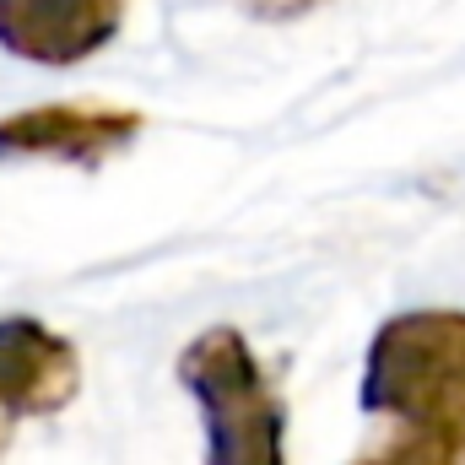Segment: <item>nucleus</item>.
Listing matches in <instances>:
<instances>
[{"mask_svg":"<svg viewBox=\"0 0 465 465\" xmlns=\"http://www.w3.org/2000/svg\"><path fill=\"white\" fill-rule=\"evenodd\" d=\"M357 401L390 433L351 465H465V314L406 309L362 357Z\"/></svg>","mask_w":465,"mask_h":465,"instance_id":"nucleus-1","label":"nucleus"},{"mask_svg":"<svg viewBox=\"0 0 465 465\" xmlns=\"http://www.w3.org/2000/svg\"><path fill=\"white\" fill-rule=\"evenodd\" d=\"M179 384L201 411L206 465H287V406L243 331H201L179 351Z\"/></svg>","mask_w":465,"mask_h":465,"instance_id":"nucleus-2","label":"nucleus"},{"mask_svg":"<svg viewBox=\"0 0 465 465\" xmlns=\"http://www.w3.org/2000/svg\"><path fill=\"white\" fill-rule=\"evenodd\" d=\"M82 390V357L76 347L49 331L33 314L0 320V450L11 444L16 422L54 417Z\"/></svg>","mask_w":465,"mask_h":465,"instance_id":"nucleus-3","label":"nucleus"},{"mask_svg":"<svg viewBox=\"0 0 465 465\" xmlns=\"http://www.w3.org/2000/svg\"><path fill=\"white\" fill-rule=\"evenodd\" d=\"M124 0H0V49L33 65H82L109 49Z\"/></svg>","mask_w":465,"mask_h":465,"instance_id":"nucleus-4","label":"nucleus"},{"mask_svg":"<svg viewBox=\"0 0 465 465\" xmlns=\"http://www.w3.org/2000/svg\"><path fill=\"white\" fill-rule=\"evenodd\" d=\"M141 130V114L124 109H93V104H44L27 114L0 119V163H76L98 168L119 146H130Z\"/></svg>","mask_w":465,"mask_h":465,"instance_id":"nucleus-5","label":"nucleus"},{"mask_svg":"<svg viewBox=\"0 0 465 465\" xmlns=\"http://www.w3.org/2000/svg\"><path fill=\"white\" fill-rule=\"evenodd\" d=\"M254 16H271V22H287V16H303V11H314V5H325V0H243Z\"/></svg>","mask_w":465,"mask_h":465,"instance_id":"nucleus-6","label":"nucleus"}]
</instances>
